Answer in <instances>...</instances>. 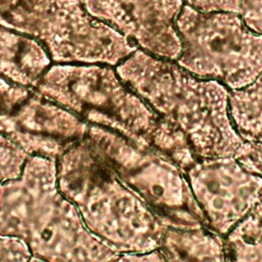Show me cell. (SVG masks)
Masks as SVG:
<instances>
[{
    "label": "cell",
    "mask_w": 262,
    "mask_h": 262,
    "mask_svg": "<svg viewBox=\"0 0 262 262\" xmlns=\"http://www.w3.org/2000/svg\"><path fill=\"white\" fill-rule=\"evenodd\" d=\"M115 69L154 112L184 133L199 160L236 157L245 145L229 114V92L216 80L140 48Z\"/></svg>",
    "instance_id": "6da1fadb"
},
{
    "label": "cell",
    "mask_w": 262,
    "mask_h": 262,
    "mask_svg": "<svg viewBox=\"0 0 262 262\" xmlns=\"http://www.w3.org/2000/svg\"><path fill=\"white\" fill-rule=\"evenodd\" d=\"M0 233L23 241L32 261H114L119 255L85 226L57 183L56 161L28 157L0 185Z\"/></svg>",
    "instance_id": "7a4b0ae2"
},
{
    "label": "cell",
    "mask_w": 262,
    "mask_h": 262,
    "mask_svg": "<svg viewBox=\"0 0 262 262\" xmlns=\"http://www.w3.org/2000/svg\"><path fill=\"white\" fill-rule=\"evenodd\" d=\"M57 183L87 229L116 254L159 249L166 225L93 150L86 138L56 160Z\"/></svg>",
    "instance_id": "3957f363"
},
{
    "label": "cell",
    "mask_w": 262,
    "mask_h": 262,
    "mask_svg": "<svg viewBox=\"0 0 262 262\" xmlns=\"http://www.w3.org/2000/svg\"><path fill=\"white\" fill-rule=\"evenodd\" d=\"M35 88L88 125L108 129L160 152L169 154L179 141L180 130L154 112L113 66L53 63Z\"/></svg>",
    "instance_id": "277c9868"
},
{
    "label": "cell",
    "mask_w": 262,
    "mask_h": 262,
    "mask_svg": "<svg viewBox=\"0 0 262 262\" xmlns=\"http://www.w3.org/2000/svg\"><path fill=\"white\" fill-rule=\"evenodd\" d=\"M0 25L36 39L54 63L116 67L138 48L82 0H0Z\"/></svg>",
    "instance_id": "5b68a950"
},
{
    "label": "cell",
    "mask_w": 262,
    "mask_h": 262,
    "mask_svg": "<svg viewBox=\"0 0 262 262\" xmlns=\"http://www.w3.org/2000/svg\"><path fill=\"white\" fill-rule=\"evenodd\" d=\"M85 138L166 226L209 228L186 174L173 160L99 126L89 125Z\"/></svg>",
    "instance_id": "8992f818"
},
{
    "label": "cell",
    "mask_w": 262,
    "mask_h": 262,
    "mask_svg": "<svg viewBox=\"0 0 262 262\" xmlns=\"http://www.w3.org/2000/svg\"><path fill=\"white\" fill-rule=\"evenodd\" d=\"M180 67L232 90L251 84L262 73V35L236 12L203 11L186 4L176 19Z\"/></svg>",
    "instance_id": "52a82bcc"
},
{
    "label": "cell",
    "mask_w": 262,
    "mask_h": 262,
    "mask_svg": "<svg viewBox=\"0 0 262 262\" xmlns=\"http://www.w3.org/2000/svg\"><path fill=\"white\" fill-rule=\"evenodd\" d=\"M88 129L86 122L35 87L0 78V135L29 157L56 161L69 146L84 139Z\"/></svg>",
    "instance_id": "ba28073f"
},
{
    "label": "cell",
    "mask_w": 262,
    "mask_h": 262,
    "mask_svg": "<svg viewBox=\"0 0 262 262\" xmlns=\"http://www.w3.org/2000/svg\"><path fill=\"white\" fill-rule=\"evenodd\" d=\"M185 174L209 228L220 235L262 201V176L247 170L235 157L198 160Z\"/></svg>",
    "instance_id": "9c48e42d"
},
{
    "label": "cell",
    "mask_w": 262,
    "mask_h": 262,
    "mask_svg": "<svg viewBox=\"0 0 262 262\" xmlns=\"http://www.w3.org/2000/svg\"><path fill=\"white\" fill-rule=\"evenodd\" d=\"M86 10L158 57L176 60L181 41L176 19L183 0H82Z\"/></svg>",
    "instance_id": "30bf717a"
},
{
    "label": "cell",
    "mask_w": 262,
    "mask_h": 262,
    "mask_svg": "<svg viewBox=\"0 0 262 262\" xmlns=\"http://www.w3.org/2000/svg\"><path fill=\"white\" fill-rule=\"evenodd\" d=\"M52 60L36 39L0 25V78L36 87Z\"/></svg>",
    "instance_id": "8fae6325"
},
{
    "label": "cell",
    "mask_w": 262,
    "mask_h": 262,
    "mask_svg": "<svg viewBox=\"0 0 262 262\" xmlns=\"http://www.w3.org/2000/svg\"><path fill=\"white\" fill-rule=\"evenodd\" d=\"M165 261H224V239L202 226L178 228L167 226L159 247Z\"/></svg>",
    "instance_id": "7c38bea8"
},
{
    "label": "cell",
    "mask_w": 262,
    "mask_h": 262,
    "mask_svg": "<svg viewBox=\"0 0 262 262\" xmlns=\"http://www.w3.org/2000/svg\"><path fill=\"white\" fill-rule=\"evenodd\" d=\"M229 114L247 142L262 141V73L249 85L229 92Z\"/></svg>",
    "instance_id": "4fadbf2b"
},
{
    "label": "cell",
    "mask_w": 262,
    "mask_h": 262,
    "mask_svg": "<svg viewBox=\"0 0 262 262\" xmlns=\"http://www.w3.org/2000/svg\"><path fill=\"white\" fill-rule=\"evenodd\" d=\"M224 250L226 260L262 261V201L230 229Z\"/></svg>",
    "instance_id": "5bb4252c"
},
{
    "label": "cell",
    "mask_w": 262,
    "mask_h": 262,
    "mask_svg": "<svg viewBox=\"0 0 262 262\" xmlns=\"http://www.w3.org/2000/svg\"><path fill=\"white\" fill-rule=\"evenodd\" d=\"M28 157L17 145L0 135V185L19 176Z\"/></svg>",
    "instance_id": "9a60e30c"
},
{
    "label": "cell",
    "mask_w": 262,
    "mask_h": 262,
    "mask_svg": "<svg viewBox=\"0 0 262 262\" xmlns=\"http://www.w3.org/2000/svg\"><path fill=\"white\" fill-rule=\"evenodd\" d=\"M0 261H32V254L23 241L0 233Z\"/></svg>",
    "instance_id": "2e32d148"
},
{
    "label": "cell",
    "mask_w": 262,
    "mask_h": 262,
    "mask_svg": "<svg viewBox=\"0 0 262 262\" xmlns=\"http://www.w3.org/2000/svg\"><path fill=\"white\" fill-rule=\"evenodd\" d=\"M235 158L247 170L262 176V141H246Z\"/></svg>",
    "instance_id": "e0dca14e"
},
{
    "label": "cell",
    "mask_w": 262,
    "mask_h": 262,
    "mask_svg": "<svg viewBox=\"0 0 262 262\" xmlns=\"http://www.w3.org/2000/svg\"><path fill=\"white\" fill-rule=\"evenodd\" d=\"M238 14L254 32L262 35V0H238Z\"/></svg>",
    "instance_id": "ac0fdd59"
},
{
    "label": "cell",
    "mask_w": 262,
    "mask_h": 262,
    "mask_svg": "<svg viewBox=\"0 0 262 262\" xmlns=\"http://www.w3.org/2000/svg\"><path fill=\"white\" fill-rule=\"evenodd\" d=\"M193 8L203 11H231L238 13V0H183Z\"/></svg>",
    "instance_id": "d6986e66"
},
{
    "label": "cell",
    "mask_w": 262,
    "mask_h": 262,
    "mask_svg": "<svg viewBox=\"0 0 262 262\" xmlns=\"http://www.w3.org/2000/svg\"><path fill=\"white\" fill-rule=\"evenodd\" d=\"M118 260L120 261H165V258L161 250L156 249L149 252L120 254L118 257Z\"/></svg>",
    "instance_id": "ffe728a7"
}]
</instances>
